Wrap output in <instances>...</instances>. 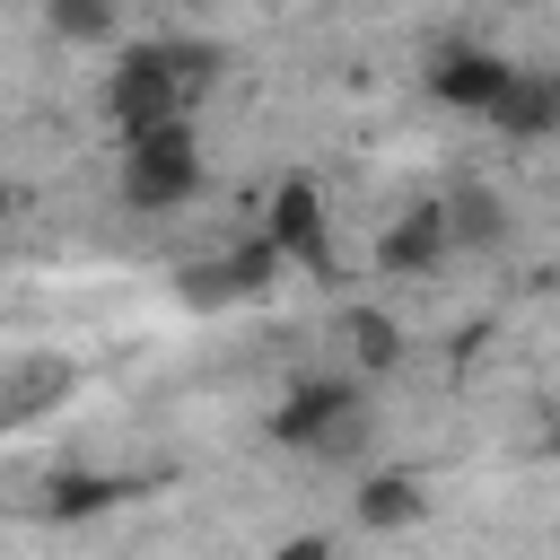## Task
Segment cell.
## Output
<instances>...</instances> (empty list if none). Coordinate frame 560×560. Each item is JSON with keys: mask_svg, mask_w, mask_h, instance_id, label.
<instances>
[{"mask_svg": "<svg viewBox=\"0 0 560 560\" xmlns=\"http://www.w3.org/2000/svg\"><path fill=\"white\" fill-rule=\"evenodd\" d=\"M18 201H26V192H18L9 175H0V219H18Z\"/></svg>", "mask_w": 560, "mask_h": 560, "instance_id": "obj_18", "label": "cell"}, {"mask_svg": "<svg viewBox=\"0 0 560 560\" xmlns=\"http://www.w3.org/2000/svg\"><path fill=\"white\" fill-rule=\"evenodd\" d=\"M446 254H455V236H446V201H411V210H394L385 236H376V271H385V280H429Z\"/></svg>", "mask_w": 560, "mask_h": 560, "instance_id": "obj_7", "label": "cell"}, {"mask_svg": "<svg viewBox=\"0 0 560 560\" xmlns=\"http://www.w3.org/2000/svg\"><path fill=\"white\" fill-rule=\"evenodd\" d=\"M158 52H166V70L184 79V96H192V105L210 96V79H219V61H228V52H219V44H201V35H158Z\"/></svg>", "mask_w": 560, "mask_h": 560, "instance_id": "obj_15", "label": "cell"}, {"mask_svg": "<svg viewBox=\"0 0 560 560\" xmlns=\"http://www.w3.org/2000/svg\"><path fill=\"white\" fill-rule=\"evenodd\" d=\"M542 446H551V455H560V411H551V429H542Z\"/></svg>", "mask_w": 560, "mask_h": 560, "instance_id": "obj_19", "label": "cell"}, {"mask_svg": "<svg viewBox=\"0 0 560 560\" xmlns=\"http://www.w3.org/2000/svg\"><path fill=\"white\" fill-rule=\"evenodd\" d=\"M122 499H131V481H122V472H79V464H61V472L44 481V499H35V508H44L52 525H79V516H105V508H122Z\"/></svg>", "mask_w": 560, "mask_h": 560, "instance_id": "obj_11", "label": "cell"}, {"mask_svg": "<svg viewBox=\"0 0 560 560\" xmlns=\"http://www.w3.org/2000/svg\"><path fill=\"white\" fill-rule=\"evenodd\" d=\"M350 516H359L368 534H411V525L429 516V481H420V472H402V464H376V472H359Z\"/></svg>", "mask_w": 560, "mask_h": 560, "instance_id": "obj_8", "label": "cell"}, {"mask_svg": "<svg viewBox=\"0 0 560 560\" xmlns=\"http://www.w3.org/2000/svg\"><path fill=\"white\" fill-rule=\"evenodd\" d=\"M420 79H429V96H438V105H455V114H481V122H490V114H499V96L516 88V61H508V52H490V44H438Z\"/></svg>", "mask_w": 560, "mask_h": 560, "instance_id": "obj_5", "label": "cell"}, {"mask_svg": "<svg viewBox=\"0 0 560 560\" xmlns=\"http://www.w3.org/2000/svg\"><path fill=\"white\" fill-rule=\"evenodd\" d=\"M490 131H508V140H560V70H516V88L499 96Z\"/></svg>", "mask_w": 560, "mask_h": 560, "instance_id": "obj_9", "label": "cell"}, {"mask_svg": "<svg viewBox=\"0 0 560 560\" xmlns=\"http://www.w3.org/2000/svg\"><path fill=\"white\" fill-rule=\"evenodd\" d=\"M271 560H332V542L324 534H289V542H271Z\"/></svg>", "mask_w": 560, "mask_h": 560, "instance_id": "obj_17", "label": "cell"}, {"mask_svg": "<svg viewBox=\"0 0 560 560\" xmlns=\"http://www.w3.org/2000/svg\"><path fill=\"white\" fill-rule=\"evenodd\" d=\"M280 262H298V271H315V280H332V210H324V192H315V175H280L271 184V201H262V228H254Z\"/></svg>", "mask_w": 560, "mask_h": 560, "instance_id": "obj_3", "label": "cell"}, {"mask_svg": "<svg viewBox=\"0 0 560 560\" xmlns=\"http://www.w3.org/2000/svg\"><path fill=\"white\" fill-rule=\"evenodd\" d=\"M350 411H368V394H359V376H298L280 402H271V446H298V455H315Z\"/></svg>", "mask_w": 560, "mask_h": 560, "instance_id": "obj_4", "label": "cell"}, {"mask_svg": "<svg viewBox=\"0 0 560 560\" xmlns=\"http://www.w3.org/2000/svg\"><path fill=\"white\" fill-rule=\"evenodd\" d=\"M70 385H79L70 359H18V368L0 376V429H9V420H35V411H52V402H70Z\"/></svg>", "mask_w": 560, "mask_h": 560, "instance_id": "obj_12", "label": "cell"}, {"mask_svg": "<svg viewBox=\"0 0 560 560\" xmlns=\"http://www.w3.org/2000/svg\"><path fill=\"white\" fill-rule=\"evenodd\" d=\"M114 192H122V210H140V219L184 210V201L201 192V140H192V122H166V131H149V140H122Z\"/></svg>", "mask_w": 560, "mask_h": 560, "instance_id": "obj_1", "label": "cell"}, {"mask_svg": "<svg viewBox=\"0 0 560 560\" xmlns=\"http://www.w3.org/2000/svg\"><path fill=\"white\" fill-rule=\"evenodd\" d=\"M446 236H455V245H481V254L508 245V201H499L490 184H455V192H446Z\"/></svg>", "mask_w": 560, "mask_h": 560, "instance_id": "obj_13", "label": "cell"}, {"mask_svg": "<svg viewBox=\"0 0 560 560\" xmlns=\"http://www.w3.org/2000/svg\"><path fill=\"white\" fill-rule=\"evenodd\" d=\"M341 350H350V376H394L411 332L385 315V306H341Z\"/></svg>", "mask_w": 560, "mask_h": 560, "instance_id": "obj_10", "label": "cell"}, {"mask_svg": "<svg viewBox=\"0 0 560 560\" xmlns=\"http://www.w3.org/2000/svg\"><path fill=\"white\" fill-rule=\"evenodd\" d=\"M105 122H114L122 140H149V131H166V122H192V96H184V79L166 70L158 35L122 44V61L105 70Z\"/></svg>", "mask_w": 560, "mask_h": 560, "instance_id": "obj_2", "label": "cell"}, {"mask_svg": "<svg viewBox=\"0 0 560 560\" xmlns=\"http://www.w3.org/2000/svg\"><path fill=\"white\" fill-rule=\"evenodd\" d=\"M271 280H280V254H271L262 236H245V245H228V254H210V262H184V271H175L184 306H245V298H262Z\"/></svg>", "mask_w": 560, "mask_h": 560, "instance_id": "obj_6", "label": "cell"}, {"mask_svg": "<svg viewBox=\"0 0 560 560\" xmlns=\"http://www.w3.org/2000/svg\"><path fill=\"white\" fill-rule=\"evenodd\" d=\"M368 429H376V420H368V411H350V420H341L315 455H324V464H350V455H368Z\"/></svg>", "mask_w": 560, "mask_h": 560, "instance_id": "obj_16", "label": "cell"}, {"mask_svg": "<svg viewBox=\"0 0 560 560\" xmlns=\"http://www.w3.org/2000/svg\"><path fill=\"white\" fill-rule=\"evenodd\" d=\"M44 26H52L61 44H114V35H122V9H114V0H52Z\"/></svg>", "mask_w": 560, "mask_h": 560, "instance_id": "obj_14", "label": "cell"}]
</instances>
